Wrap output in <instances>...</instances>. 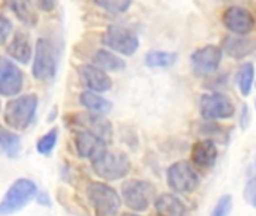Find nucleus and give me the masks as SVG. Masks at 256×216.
<instances>
[{
  "label": "nucleus",
  "instance_id": "obj_1",
  "mask_svg": "<svg viewBox=\"0 0 256 216\" xmlns=\"http://www.w3.org/2000/svg\"><path fill=\"white\" fill-rule=\"evenodd\" d=\"M38 96L33 93L10 99L3 111L4 123L14 131H26L34 120Z\"/></svg>",
  "mask_w": 256,
  "mask_h": 216
},
{
  "label": "nucleus",
  "instance_id": "obj_2",
  "mask_svg": "<svg viewBox=\"0 0 256 216\" xmlns=\"http://www.w3.org/2000/svg\"><path fill=\"white\" fill-rule=\"evenodd\" d=\"M88 204L96 216H116L122 207V197L114 188L102 182H92L86 188Z\"/></svg>",
  "mask_w": 256,
  "mask_h": 216
},
{
  "label": "nucleus",
  "instance_id": "obj_3",
  "mask_svg": "<svg viewBox=\"0 0 256 216\" xmlns=\"http://www.w3.org/2000/svg\"><path fill=\"white\" fill-rule=\"evenodd\" d=\"M92 167L98 177L108 182H114L126 177L132 165L126 153L106 149L96 159L92 161Z\"/></svg>",
  "mask_w": 256,
  "mask_h": 216
},
{
  "label": "nucleus",
  "instance_id": "obj_4",
  "mask_svg": "<svg viewBox=\"0 0 256 216\" xmlns=\"http://www.w3.org/2000/svg\"><path fill=\"white\" fill-rule=\"evenodd\" d=\"M38 186L30 179H18L15 180L4 197L0 200V216H9L24 209L33 198H36Z\"/></svg>",
  "mask_w": 256,
  "mask_h": 216
},
{
  "label": "nucleus",
  "instance_id": "obj_5",
  "mask_svg": "<svg viewBox=\"0 0 256 216\" xmlns=\"http://www.w3.org/2000/svg\"><path fill=\"white\" fill-rule=\"evenodd\" d=\"M156 192V186L147 180H126L122 185V201L134 212H146L154 203Z\"/></svg>",
  "mask_w": 256,
  "mask_h": 216
},
{
  "label": "nucleus",
  "instance_id": "obj_6",
  "mask_svg": "<svg viewBox=\"0 0 256 216\" xmlns=\"http://www.w3.org/2000/svg\"><path fill=\"white\" fill-rule=\"evenodd\" d=\"M57 72V51L54 44L46 39L40 38L34 47V59L32 74L39 81H50L56 77Z\"/></svg>",
  "mask_w": 256,
  "mask_h": 216
},
{
  "label": "nucleus",
  "instance_id": "obj_7",
  "mask_svg": "<svg viewBox=\"0 0 256 216\" xmlns=\"http://www.w3.org/2000/svg\"><path fill=\"white\" fill-rule=\"evenodd\" d=\"M166 182L172 192L190 194L200 185V176L189 161H177L166 170Z\"/></svg>",
  "mask_w": 256,
  "mask_h": 216
},
{
  "label": "nucleus",
  "instance_id": "obj_8",
  "mask_svg": "<svg viewBox=\"0 0 256 216\" xmlns=\"http://www.w3.org/2000/svg\"><path fill=\"white\" fill-rule=\"evenodd\" d=\"M102 44L123 56H134L140 47V39L138 36L128 27L123 26H110L105 33L102 35Z\"/></svg>",
  "mask_w": 256,
  "mask_h": 216
},
{
  "label": "nucleus",
  "instance_id": "obj_9",
  "mask_svg": "<svg viewBox=\"0 0 256 216\" xmlns=\"http://www.w3.org/2000/svg\"><path fill=\"white\" fill-rule=\"evenodd\" d=\"M200 113L207 122L230 119L236 113L234 102L224 93H206L200 99Z\"/></svg>",
  "mask_w": 256,
  "mask_h": 216
},
{
  "label": "nucleus",
  "instance_id": "obj_10",
  "mask_svg": "<svg viewBox=\"0 0 256 216\" xmlns=\"http://www.w3.org/2000/svg\"><path fill=\"white\" fill-rule=\"evenodd\" d=\"M222 57H224L222 47L214 45V44L204 45L192 53V56H190L192 69L200 77L212 75L219 69L220 63H222Z\"/></svg>",
  "mask_w": 256,
  "mask_h": 216
},
{
  "label": "nucleus",
  "instance_id": "obj_11",
  "mask_svg": "<svg viewBox=\"0 0 256 216\" xmlns=\"http://www.w3.org/2000/svg\"><path fill=\"white\" fill-rule=\"evenodd\" d=\"M222 23L232 35H250L256 27L255 15L248 8L238 5L230 6L224 11Z\"/></svg>",
  "mask_w": 256,
  "mask_h": 216
},
{
  "label": "nucleus",
  "instance_id": "obj_12",
  "mask_svg": "<svg viewBox=\"0 0 256 216\" xmlns=\"http://www.w3.org/2000/svg\"><path fill=\"white\" fill-rule=\"evenodd\" d=\"M69 122L80 129H86V131L100 137L106 143H110L112 140V125L100 114H94L90 111L74 113L70 116Z\"/></svg>",
  "mask_w": 256,
  "mask_h": 216
},
{
  "label": "nucleus",
  "instance_id": "obj_13",
  "mask_svg": "<svg viewBox=\"0 0 256 216\" xmlns=\"http://www.w3.org/2000/svg\"><path fill=\"white\" fill-rule=\"evenodd\" d=\"M24 77L21 69L9 59L0 57V95L15 96L21 92Z\"/></svg>",
  "mask_w": 256,
  "mask_h": 216
},
{
  "label": "nucleus",
  "instance_id": "obj_14",
  "mask_svg": "<svg viewBox=\"0 0 256 216\" xmlns=\"http://www.w3.org/2000/svg\"><path fill=\"white\" fill-rule=\"evenodd\" d=\"M74 144L80 158L93 161L106 150L108 143L86 129H78L74 135Z\"/></svg>",
  "mask_w": 256,
  "mask_h": 216
},
{
  "label": "nucleus",
  "instance_id": "obj_15",
  "mask_svg": "<svg viewBox=\"0 0 256 216\" xmlns=\"http://www.w3.org/2000/svg\"><path fill=\"white\" fill-rule=\"evenodd\" d=\"M78 75L81 83L90 90V92H96V93H102V92H108L112 86V81L110 78V75L94 66V65H81L78 66Z\"/></svg>",
  "mask_w": 256,
  "mask_h": 216
},
{
  "label": "nucleus",
  "instance_id": "obj_16",
  "mask_svg": "<svg viewBox=\"0 0 256 216\" xmlns=\"http://www.w3.org/2000/svg\"><path fill=\"white\" fill-rule=\"evenodd\" d=\"M190 156H192L194 167L201 168V170H210V168L214 167V164L218 161V156H219L218 146L210 138L196 141L192 146Z\"/></svg>",
  "mask_w": 256,
  "mask_h": 216
},
{
  "label": "nucleus",
  "instance_id": "obj_17",
  "mask_svg": "<svg viewBox=\"0 0 256 216\" xmlns=\"http://www.w3.org/2000/svg\"><path fill=\"white\" fill-rule=\"evenodd\" d=\"M222 50H225L231 57L244 59L256 51V38L250 35H228L224 39Z\"/></svg>",
  "mask_w": 256,
  "mask_h": 216
},
{
  "label": "nucleus",
  "instance_id": "obj_18",
  "mask_svg": "<svg viewBox=\"0 0 256 216\" xmlns=\"http://www.w3.org/2000/svg\"><path fill=\"white\" fill-rule=\"evenodd\" d=\"M153 204L159 216H188L186 204L174 194L158 195Z\"/></svg>",
  "mask_w": 256,
  "mask_h": 216
},
{
  "label": "nucleus",
  "instance_id": "obj_19",
  "mask_svg": "<svg viewBox=\"0 0 256 216\" xmlns=\"http://www.w3.org/2000/svg\"><path fill=\"white\" fill-rule=\"evenodd\" d=\"M6 51L14 60L20 63H28L33 56V47L30 44V39L22 32H16L14 35L12 41L8 44Z\"/></svg>",
  "mask_w": 256,
  "mask_h": 216
},
{
  "label": "nucleus",
  "instance_id": "obj_20",
  "mask_svg": "<svg viewBox=\"0 0 256 216\" xmlns=\"http://www.w3.org/2000/svg\"><path fill=\"white\" fill-rule=\"evenodd\" d=\"M3 2L24 26L34 27L38 24L39 17L32 0H3Z\"/></svg>",
  "mask_w": 256,
  "mask_h": 216
},
{
  "label": "nucleus",
  "instance_id": "obj_21",
  "mask_svg": "<svg viewBox=\"0 0 256 216\" xmlns=\"http://www.w3.org/2000/svg\"><path fill=\"white\" fill-rule=\"evenodd\" d=\"M93 65L104 69L105 72L106 71H111V72H117V71H122L126 68V63L124 60L117 56L114 51H110V50H98L93 57Z\"/></svg>",
  "mask_w": 256,
  "mask_h": 216
},
{
  "label": "nucleus",
  "instance_id": "obj_22",
  "mask_svg": "<svg viewBox=\"0 0 256 216\" xmlns=\"http://www.w3.org/2000/svg\"><path fill=\"white\" fill-rule=\"evenodd\" d=\"M80 104H81L87 111L94 113V114H100V116L110 113L111 108H112L111 101H108V99H105L104 96L98 95L96 92H90V90L82 92V93L80 95Z\"/></svg>",
  "mask_w": 256,
  "mask_h": 216
},
{
  "label": "nucleus",
  "instance_id": "obj_23",
  "mask_svg": "<svg viewBox=\"0 0 256 216\" xmlns=\"http://www.w3.org/2000/svg\"><path fill=\"white\" fill-rule=\"evenodd\" d=\"M20 152H21L20 137L15 132L0 125V155H4L8 158H15Z\"/></svg>",
  "mask_w": 256,
  "mask_h": 216
},
{
  "label": "nucleus",
  "instance_id": "obj_24",
  "mask_svg": "<svg viewBox=\"0 0 256 216\" xmlns=\"http://www.w3.org/2000/svg\"><path fill=\"white\" fill-rule=\"evenodd\" d=\"M255 81V66L250 62H246L240 66L238 74H237V84L240 89V93L243 96H249L254 87Z\"/></svg>",
  "mask_w": 256,
  "mask_h": 216
},
{
  "label": "nucleus",
  "instance_id": "obj_25",
  "mask_svg": "<svg viewBox=\"0 0 256 216\" xmlns=\"http://www.w3.org/2000/svg\"><path fill=\"white\" fill-rule=\"evenodd\" d=\"M177 62V54L170 51L153 50L146 54V65L148 68H168Z\"/></svg>",
  "mask_w": 256,
  "mask_h": 216
},
{
  "label": "nucleus",
  "instance_id": "obj_26",
  "mask_svg": "<svg viewBox=\"0 0 256 216\" xmlns=\"http://www.w3.org/2000/svg\"><path fill=\"white\" fill-rule=\"evenodd\" d=\"M57 140H58V129L57 128H52L51 131H48L46 134H44L38 143H36V149L40 155H50L56 144H57Z\"/></svg>",
  "mask_w": 256,
  "mask_h": 216
},
{
  "label": "nucleus",
  "instance_id": "obj_27",
  "mask_svg": "<svg viewBox=\"0 0 256 216\" xmlns=\"http://www.w3.org/2000/svg\"><path fill=\"white\" fill-rule=\"evenodd\" d=\"M98 6L111 14H123L130 8L132 0H94Z\"/></svg>",
  "mask_w": 256,
  "mask_h": 216
},
{
  "label": "nucleus",
  "instance_id": "obj_28",
  "mask_svg": "<svg viewBox=\"0 0 256 216\" xmlns=\"http://www.w3.org/2000/svg\"><path fill=\"white\" fill-rule=\"evenodd\" d=\"M231 210H232V198L231 195H224L218 200L210 216H230Z\"/></svg>",
  "mask_w": 256,
  "mask_h": 216
},
{
  "label": "nucleus",
  "instance_id": "obj_29",
  "mask_svg": "<svg viewBox=\"0 0 256 216\" xmlns=\"http://www.w3.org/2000/svg\"><path fill=\"white\" fill-rule=\"evenodd\" d=\"M244 200L256 209V176L252 177L248 183H246V188H244Z\"/></svg>",
  "mask_w": 256,
  "mask_h": 216
},
{
  "label": "nucleus",
  "instance_id": "obj_30",
  "mask_svg": "<svg viewBox=\"0 0 256 216\" xmlns=\"http://www.w3.org/2000/svg\"><path fill=\"white\" fill-rule=\"evenodd\" d=\"M10 33H12V24H10V21L6 17L0 15V45H3L8 41V38L10 36Z\"/></svg>",
  "mask_w": 256,
  "mask_h": 216
},
{
  "label": "nucleus",
  "instance_id": "obj_31",
  "mask_svg": "<svg viewBox=\"0 0 256 216\" xmlns=\"http://www.w3.org/2000/svg\"><path fill=\"white\" fill-rule=\"evenodd\" d=\"M34 6H38L40 11L44 12H51L54 11L56 5H57V0H32Z\"/></svg>",
  "mask_w": 256,
  "mask_h": 216
},
{
  "label": "nucleus",
  "instance_id": "obj_32",
  "mask_svg": "<svg viewBox=\"0 0 256 216\" xmlns=\"http://www.w3.org/2000/svg\"><path fill=\"white\" fill-rule=\"evenodd\" d=\"M36 200H38V203L42 204V206H50V197H48L45 192H38V194H36Z\"/></svg>",
  "mask_w": 256,
  "mask_h": 216
},
{
  "label": "nucleus",
  "instance_id": "obj_33",
  "mask_svg": "<svg viewBox=\"0 0 256 216\" xmlns=\"http://www.w3.org/2000/svg\"><path fill=\"white\" fill-rule=\"evenodd\" d=\"M249 110H248V107L244 105L243 107V116H242V126L243 128H248V125H249Z\"/></svg>",
  "mask_w": 256,
  "mask_h": 216
},
{
  "label": "nucleus",
  "instance_id": "obj_34",
  "mask_svg": "<svg viewBox=\"0 0 256 216\" xmlns=\"http://www.w3.org/2000/svg\"><path fill=\"white\" fill-rule=\"evenodd\" d=\"M123 216H140V215H136V213H124Z\"/></svg>",
  "mask_w": 256,
  "mask_h": 216
}]
</instances>
